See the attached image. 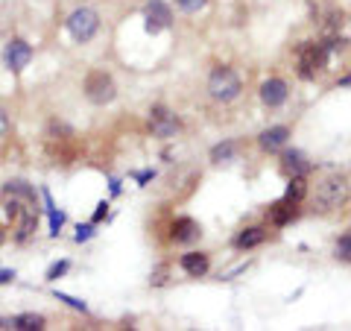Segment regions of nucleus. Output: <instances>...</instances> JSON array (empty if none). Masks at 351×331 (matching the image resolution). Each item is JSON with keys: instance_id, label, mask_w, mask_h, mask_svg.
Wrapping results in <instances>:
<instances>
[{"instance_id": "obj_32", "label": "nucleus", "mask_w": 351, "mask_h": 331, "mask_svg": "<svg viewBox=\"0 0 351 331\" xmlns=\"http://www.w3.org/2000/svg\"><path fill=\"white\" fill-rule=\"evenodd\" d=\"M108 185H112V196H120V191H123V187H120V179H112Z\"/></svg>"}, {"instance_id": "obj_9", "label": "nucleus", "mask_w": 351, "mask_h": 331, "mask_svg": "<svg viewBox=\"0 0 351 331\" xmlns=\"http://www.w3.org/2000/svg\"><path fill=\"white\" fill-rule=\"evenodd\" d=\"M290 97V85L281 80V76H269V80L261 82V103L269 106V109H278L287 103Z\"/></svg>"}, {"instance_id": "obj_5", "label": "nucleus", "mask_w": 351, "mask_h": 331, "mask_svg": "<svg viewBox=\"0 0 351 331\" xmlns=\"http://www.w3.org/2000/svg\"><path fill=\"white\" fill-rule=\"evenodd\" d=\"M331 44H313L304 41L299 47V76L302 80H313L316 71H322L328 65V56H331Z\"/></svg>"}, {"instance_id": "obj_28", "label": "nucleus", "mask_w": 351, "mask_h": 331, "mask_svg": "<svg viewBox=\"0 0 351 331\" xmlns=\"http://www.w3.org/2000/svg\"><path fill=\"white\" fill-rule=\"evenodd\" d=\"M167 275H170V267H158L156 273H152V279H149V284H156V288H161V284H167L170 279H167Z\"/></svg>"}, {"instance_id": "obj_25", "label": "nucleus", "mask_w": 351, "mask_h": 331, "mask_svg": "<svg viewBox=\"0 0 351 331\" xmlns=\"http://www.w3.org/2000/svg\"><path fill=\"white\" fill-rule=\"evenodd\" d=\"M176 6H179L184 15H196L199 9L208 6V0H176Z\"/></svg>"}, {"instance_id": "obj_14", "label": "nucleus", "mask_w": 351, "mask_h": 331, "mask_svg": "<svg viewBox=\"0 0 351 331\" xmlns=\"http://www.w3.org/2000/svg\"><path fill=\"white\" fill-rule=\"evenodd\" d=\"M281 170L287 176H307L311 173V161H307L304 152H299V150H284L281 152Z\"/></svg>"}, {"instance_id": "obj_29", "label": "nucleus", "mask_w": 351, "mask_h": 331, "mask_svg": "<svg viewBox=\"0 0 351 331\" xmlns=\"http://www.w3.org/2000/svg\"><path fill=\"white\" fill-rule=\"evenodd\" d=\"M108 217V200H100L94 208V217H91V223H103V220Z\"/></svg>"}, {"instance_id": "obj_19", "label": "nucleus", "mask_w": 351, "mask_h": 331, "mask_svg": "<svg viewBox=\"0 0 351 331\" xmlns=\"http://www.w3.org/2000/svg\"><path fill=\"white\" fill-rule=\"evenodd\" d=\"M44 326H47V319L41 314H32V311L9 317V328H15V331H41Z\"/></svg>"}, {"instance_id": "obj_21", "label": "nucleus", "mask_w": 351, "mask_h": 331, "mask_svg": "<svg viewBox=\"0 0 351 331\" xmlns=\"http://www.w3.org/2000/svg\"><path fill=\"white\" fill-rule=\"evenodd\" d=\"M237 156V141H223V144H217L211 150V161L214 164H226V161H232Z\"/></svg>"}, {"instance_id": "obj_1", "label": "nucleus", "mask_w": 351, "mask_h": 331, "mask_svg": "<svg viewBox=\"0 0 351 331\" xmlns=\"http://www.w3.org/2000/svg\"><path fill=\"white\" fill-rule=\"evenodd\" d=\"M348 194H351V185L343 173H328L316 182V196H313V205L319 212H334V208H343L348 203Z\"/></svg>"}, {"instance_id": "obj_17", "label": "nucleus", "mask_w": 351, "mask_h": 331, "mask_svg": "<svg viewBox=\"0 0 351 331\" xmlns=\"http://www.w3.org/2000/svg\"><path fill=\"white\" fill-rule=\"evenodd\" d=\"M263 240H267V229H263V226H249V229H243V231H237L234 249H240V252L255 249V247L263 244Z\"/></svg>"}, {"instance_id": "obj_2", "label": "nucleus", "mask_w": 351, "mask_h": 331, "mask_svg": "<svg viewBox=\"0 0 351 331\" xmlns=\"http://www.w3.org/2000/svg\"><path fill=\"white\" fill-rule=\"evenodd\" d=\"M240 91H243V82H240L237 71L228 68V65H217L208 76V94L217 103H232L240 97Z\"/></svg>"}, {"instance_id": "obj_16", "label": "nucleus", "mask_w": 351, "mask_h": 331, "mask_svg": "<svg viewBox=\"0 0 351 331\" xmlns=\"http://www.w3.org/2000/svg\"><path fill=\"white\" fill-rule=\"evenodd\" d=\"M299 203H290V200H278L276 205H269L267 212V220L272 226H287L290 220H295V214H299V208H295Z\"/></svg>"}, {"instance_id": "obj_13", "label": "nucleus", "mask_w": 351, "mask_h": 331, "mask_svg": "<svg viewBox=\"0 0 351 331\" xmlns=\"http://www.w3.org/2000/svg\"><path fill=\"white\" fill-rule=\"evenodd\" d=\"M182 270L191 275V279H202V275H208V270H211V258H208V252H184L182 255Z\"/></svg>"}, {"instance_id": "obj_4", "label": "nucleus", "mask_w": 351, "mask_h": 331, "mask_svg": "<svg viewBox=\"0 0 351 331\" xmlns=\"http://www.w3.org/2000/svg\"><path fill=\"white\" fill-rule=\"evenodd\" d=\"M82 91L88 97V103L108 106V103H114V97H117V82L108 71H91L82 82Z\"/></svg>"}, {"instance_id": "obj_3", "label": "nucleus", "mask_w": 351, "mask_h": 331, "mask_svg": "<svg viewBox=\"0 0 351 331\" xmlns=\"http://www.w3.org/2000/svg\"><path fill=\"white\" fill-rule=\"evenodd\" d=\"M64 30H68V36L76 44H88L100 32V15H97L91 6H80L64 18Z\"/></svg>"}, {"instance_id": "obj_15", "label": "nucleus", "mask_w": 351, "mask_h": 331, "mask_svg": "<svg viewBox=\"0 0 351 331\" xmlns=\"http://www.w3.org/2000/svg\"><path fill=\"white\" fill-rule=\"evenodd\" d=\"M3 194H12V196H18V200H24L27 205L38 208V191H36V185H29L27 179H9L3 185Z\"/></svg>"}, {"instance_id": "obj_27", "label": "nucleus", "mask_w": 351, "mask_h": 331, "mask_svg": "<svg viewBox=\"0 0 351 331\" xmlns=\"http://www.w3.org/2000/svg\"><path fill=\"white\" fill-rule=\"evenodd\" d=\"M9 129H12V117H9V112H6L3 106H0V141L9 135Z\"/></svg>"}, {"instance_id": "obj_26", "label": "nucleus", "mask_w": 351, "mask_h": 331, "mask_svg": "<svg viewBox=\"0 0 351 331\" xmlns=\"http://www.w3.org/2000/svg\"><path fill=\"white\" fill-rule=\"evenodd\" d=\"M94 229H97V223H80V226H76L73 240H76V244H88V240L94 238Z\"/></svg>"}, {"instance_id": "obj_10", "label": "nucleus", "mask_w": 351, "mask_h": 331, "mask_svg": "<svg viewBox=\"0 0 351 331\" xmlns=\"http://www.w3.org/2000/svg\"><path fill=\"white\" fill-rule=\"evenodd\" d=\"M36 229H38V208L27 205L24 214H21V220H18V226L12 229V240L18 247H24V244H29V238L36 235Z\"/></svg>"}, {"instance_id": "obj_31", "label": "nucleus", "mask_w": 351, "mask_h": 331, "mask_svg": "<svg viewBox=\"0 0 351 331\" xmlns=\"http://www.w3.org/2000/svg\"><path fill=\"white\" fill-rule=\"evenodd\" d=\"M156 179V170H144V173H138V185H147Z\"/></svg>"}, {"instance_id": "obj_30", "label": "nucleus", "mask_w": 351, "mask_h": 331, "mask_svg": "<svg viewBox=\"0 0 351 331\" xmlns=\"http://www.w3.org/2000/svg\"><path fill=\"white\" fill-rule=\"evenodd\" d=\"M18 279V273L15 270H9V267H0V284H12Z\"/></svg>"}, {"instance_id": "obj_24", "label": "nucleus", "mask_w": 351, "mask_h": 331, "mask_svg": "<svg viewBox=\"0 0 351 331\" xmlns=\"http://www.w3.org/2000/svg\"><path fill=\"white\" fill-rule=\"evenodd\" d=\"M53 296H56V302H64L68 308H73V311H80V314H88V305H85L82 299H76V296H68V293H62V290H56Z\"/></svg>"}, {"instance_id": "obj_12", "label": "nucleus", "mask_w": 351, "mask_h": 331, "mask_svg": "<svg viewBox=\"0 0 351 331\" xmlns=\"http://www.w3.org/2000/svg\"><path fill=\"white\" fill-rule=\"evenodd\" d=\"M287 141H290V129L287 126H269V129H263L261 135H258V144L263 152H278L287 147Z\"/></svg>"}, {"instance_id": "obj_6", "label": "nucleus", "mask_w": 351, "mask_h": 331, "mask_svg": "<svg viewBox=\"0 0 351 331\" xmlns=\"http://www.w3.org/2000/svg\"><path fill=\"white\" fill-rule=\"evenodd\" d=\"M173 24V9L167 0H149L147 9H144V30L149 36H158Z\"/></svg>"}, {"instance_id": "obj_18", "label": "nucleus", "mask_w": 351, "mask_h": 331, "mask_svg": "<svg viewBox=\"0 0 351 331\" xmlns=\"http://www.w3.org/2000/svg\"><path fill=\"white\" fill-rule=\"evenodd\" d=\"M41 200H44V212H47V217H50V238H59V231H62V226L68 223V214L62 212V208H56V203H53V196H50V191H41Z\"/></svg>"}, {"instance_id": "obj_33", "label": "nucleus", "mask_w": 351, "mask_h": 331, "mask_svg": "<svg viewBox=\"0 0 351 331\" xmlns=\"http://www.w3.org/2000/svg\"><path fill=\"white\" fill-rule=\"evenodd\" d=\"M339 88H351V73H348V76H343V80H339Z\"/></svg>"}, {"instance_id": "obj_22", "label": "nucleus", "mask_w": 351, "mask_h": 331, "mask_svg": "<svg viewBox=\"0 0 351 331\" xmlns=\"http://www.w3.org/2000/svg\"><path fill=\"white\" fill-rule=\"evenodd\" d=\"M68 270H71V261H68V258H59V261H53L50 267H47L44 279H47L50 284H56L59 279H64V275H68Z\"/></svg>"}, {"instance_id": "obj_8", "label": "nucleus", "mask_w": 351, "mask_h": 331, "mask_svg": "<svg viewBox=\"0 0 351 331\" xmlns=\"http://www.w3.org/2000/svg\"><path fill=\"white\" fill-rule=\"evenodd\" d=\"M149 126L156 138H170L179 132V117H176L167 106H152L149 109Z\"/></svg>"}, {"instance_id": "obj_11", "label": "nucleus", "mask_w": 351, "mask_h": 331, "mask_svg": "<svg viewBox=\"0 0 351 331\" xmlns=\"http://www.w3.org/2000/svg\"><path fill=\"white\" fill-rule=\"evenodd\" d=\"M202 238V226L196 223V220H191V217H179L173 223V229H170V240H176V244H196V240Z\"/></svg>"}, {"instance_id": "obj_7", "label": "nucleus", "mask_w": 351, "mask_h": 331, "mask_svg": "<svg viewBox=\"0 0 351 331\" xmlns=\"http://www.w3.org/2000/svg\"><path fill=\"white\" fill-rule=\"evenodd\" d=\"M32 62V44L24 38H9L3 47V65L12 73H21Z\"/></svg>"}, {"instance_id": "obj_23", "label": "nucleus", "mask_w": 351, "mask_h": 331, "mask_svg": "<svg viewBox=\"0 0 351 331\" xmlns=\"http://www.w3.org/2000/svg\"><path fill=\"white\" fill-rule=\"evenodd\" d=\"M334 255L339 261H351V231L348 235H339V240L334 244Z\"/></svg>"}, {"instance_id": "obj_20", "label": "nucleus", "mask_w": 351, "mask_h": 331, "mask_svg": "<svg viewBox=\"0 0 351 331\" xmlns=\"http://www.w3.org/2000/svg\"><path fill=\"white\" fill-rule=\"evenodd\" d=\"M304 196H307V179H304V176H290V185H287V194H284V200L302 203Z\"/></svg>"}]
</instances>
